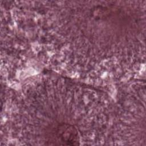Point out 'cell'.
<instances>
[{
  "instance_id": "6da1fadb",
  "label": "cell",
  "mask_w": 146,
  "mask_h": 146,
  "mask_svg": "<svg viewBox=\"0 0 146 146\" xmlns=\"http://www.w3.org/2000/svg\"><path fill=\"white\" fill-rule=\"evenodd\" d=\"M53 136L48 141L58 142L57 144L78 145L79 139L78 130L72 125L68 123L58 124L52 131Z\"/></svg>"
}]
</instances>
